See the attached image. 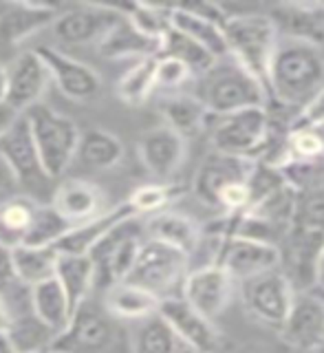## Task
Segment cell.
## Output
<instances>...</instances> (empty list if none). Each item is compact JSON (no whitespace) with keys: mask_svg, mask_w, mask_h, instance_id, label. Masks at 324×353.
Instances as JSON below:
<instances>
[{"mask_svg":"<svg viewBox=\"0 0 324 353\" xmlns=\"http://www.w3.org/2000/svg\"><path fill=\"white\" fill-rule=\"evenodd\" d=\"M324 88L320 47L281 38L270 66V99L294 108L296 115Z\"/></svg>","mask_w":324,"mask_h":353,"instance_id":"cell-1","label":"cell"},{"mask_svg":"<svg viewBox=\"0 0 324 353\" xmlns=\"http://www.w3.org/2000/svg\"><path fill=\"white\" fill-rule=\"evenodd\" d=\"M201 77L203 80L196 97L216 117L247 108H265L270 102V91L234 58L219 60L214 69Z\"/></svg>","mask_w":324,"mask_h":353,"instance_id":"cell-2","label":"cell"},{"mask_svg":"<svg viewBox=\"0 0 324 353\" xmlns=\"http://www.w3.org/2000/svg\"><path fill=\"white\" fill-rule=\"evenodd\" d=\"M225 38L230 58L270 91V66L281 42V33L270 14H232L225 25Z\"/></svg>","mask_w":324,"mask_h":353,"instance_id":"cell-3","label":"cell"},{"mask_svg":"<svg viewBox=\"0 0 324 353\" xmlns=\"http://www.w3.org/2000/svg\"><path fill=\"white\" fill-rule=\"evenodd\" d=\"M33 139L40 152V161L47 179H58L71 165L73 157H77L82 132L77 124L47 104H38L25 113Z\"/></svg>","mask_w":324,"mask_h":353,"instance_id":"cell-4","label":"cell"},{"mask_svg":"<svg viewBox=\"0 0 324 353\" xmlns=\"http://www.w3.org/2000/svg\"><path fill=\"white\" fill-rule=\"evenodd\" d=\"M190 272L192 270H190L188 254L154 239H146L126 283L154 294L159 301H168V298L183 294V285Z\"/></svg>","mask_w":324,"mask_h":353,"instance_id":"cell-5","label":"cell"},{"mask_svg":"<svg viewBox=\"0 0 324 353\" xmlns=\"http://www.w3.org/2000/svg\"><path fill=\"white\" fill-rule=\"evenodd\" d=\"M212 146L219 152L261 161L274 141V121L270 108H247L225 117H216Z\"/></svg>","mask_w":324,"mask_h":353,"instance_id":"cell-6","label":"cell"},{"mask_svg":"<svg viewBox=\"0 0 324 353\" xmlns=\"http://www.w3.org/2000/svg\"><path fill=\"white\" fill-rule=\"evenodd\" d=\"M239 292L247 312L274 329L285 325L298 294L281 268L239 283Z\"/></svg>","mask_w":324,"mask_h":353,"instance_id":"cell-7","label":"cell"},{"mask_svg":"<svg viewBox=\"0 0 324 353\" xmlns=\"http://www.w3.org/2000/svg\"><path fill=\"white\" fill-rule=\"evenodd\" d=\"M126 18L124 7L115 5H75L60 11L53 22L55 38L64 44L102 42L121 20Z\"/></svg>","mask_w":324,"mask_h":353,"instance_id":"cell-8","label":"cell"},{"mask_svg":"<svg viewBox=\"0 0 324 353\" xmlns=\"http://www.w3.org/2000/svg\"><path fill=\"white\" fill-rule=\"evenodd\" d=\"M324 248V232L294 225L281 243V270L292 281L296 292L318 287V265Z\"/></svg>","mask_w":324,"mask_h":353,"instance_id":"cell-9","label":"cell"},{"mask_svg":"<svg viewBox=\"0 0 324 353\" xmlns=\"http://www.w3.org/2000/svg\"><path fill=\"white\" fill-rule=\"evenodd\" d=\"M7 71V93L5 102L11 104L22 115L31 110L33 106L42 104V95L47 93L51 80L49 66L42 60V55L33 51L16 53L5 64Z\"/></svg>","mask_w":324,"mask_h":353,"instance_id":"cell-10","label":"cell"},{"mask_svg":"<svg viewBox=\"0 0 324 353\" xmlns=\"http://www.w3.org/2000/svg\"><path fill=\"white\" fill-rule=\"evenodd\" d=\"M143 232H146V223H139L137 216L121 221L119 225L110 230L97 243V248L88 254L95 261L97 272L99 268H104L113 283L126 281L143 245Z\"/></svg>","mask_w":324,"mask_h":353,"instance_id":"cell-11","label":"cell"},{"mask_svg":"<svg viewBox=\"0 0 324 353\" xmlns=\"http://www.w3.org/2000/svg\"><path fill=\"white\" fill-rule=\"evenodd\" d=\"M159 316L170 325V329L174 331V336L179 338L181 345L223 353V336L216 329L214 320H210L201 312H196L183 296L161 301Z\"/></svg>","mask_w":324,"mask_h":353,"instance_id":"cell-12","label":"cell"},{"mask_svg":"<svg viewBox=\"0 0 324 353\" xmlns=\"http://www.w3.org/2000/svg\"><path fill=\"white\" fill-rule=\"evenodd\" d=\"M42 60L47 62L49 73L53 84L60 88V93L66 95L69 99H75V102H93L104 91L102 77H99L91 66L71 58L53 47H38L36 49Z\"/></svg>","mask_w":324,"mask_h":353,"instance_id":"cell-13","label":"cell"},{"mask_svg":"<svg viewBox=\"0 0 324 353\" xmlns=\"http://www.w3.org/2000/svg\"><path fill=\"white\" fill-rule=\"evenodd\" d=\"M234 285L239 283L232 279L225 268H221V265H203V268H196L188 274L181 296L196 312L214 320L227 309L234 294Z\"/></svg>","mask_w":324,"mask_h":353,"instance_id":"cell-14","label":"cell"},{"mask_svg":"<svg viewBox=\"0 0 324 353\" xmlns=\"http://www.w3.org/2000/svg\"><path fill=\"white\" fill-rule=\"evenodd\" d=\"M278 331L289 347L305 353L324 345V294L298 292L292 312Z\"/></svg>","mask_w":324,"mask_h":353,"instance_id":"cell-15","label":"cell"},{"mask_svg":"<svg viewBox=\"0 0 324 353\" xmlns=\"http://www.w3.org/2000/svg\"><path fill=\"white\" fill-rule=\"evenodd\" d=\"M254 168L252 159L234 157L219 150H212L203 163L199 165L194 176V194L205 205L219 208V196L232 183L247 181Z\"/></svg>","mask_w":324,"mask_h":353,"instance_id":"cell-16","label":"cell"},{"mask_svg":"<svg viewBox=\"0 0 324 353\" xmlns=\"http://www.w3.org/2000/svg\"><path fill=\"white\" fill-rule=\"evenodd\" d=\"M219 265L225 268L236 283H243L252 276L281 268V248L232 234L221 252Z\"/></svg>","mask_w":324,"mask_h":353,"instance_id":"cell-17","label":"cell"},{"mask_svg":"<svg viewBox=\"0 0 324 353\" xmlns=\"http://www.w3.org/2000/svg\"><path fill=\"white\" fill-rule=\"evenodd\" d=\"M60 11L58 5L0 3V49H16L33 33L53 27Z\"/></svg>","mask_w":324,"mask_h":353,"instance_id":"cell-18","label":"cell"},{"mask_svg":"<svg viewBox=\"0 0 324 353\" xmlns=\"http://www.w3.org/2000/svg\"><path fill=\"white\" fill-rule=\"evenodd\" d=\"M188 154V139L172 128L157 126L143 132L139 139V159L154 179H170L181 168Z\"/></svg>","mask_w":324,"mask_h":353,"instance_id":"cell-19","label":"cell"},{"mask_svg":"<svg viewBox=\"0 0 324 353\" xmlns=\"http://www.w3.org/2000/svg\"><path fill=\"white\" fill-rule=\"evenodd\" d=\"M51 205L69 221V223L82 225L102 216L108 212L106 205V194L99 185L86 179H66L58 185V190L53 192Z\"/></svg>","mask_w":324,"mask_h":353,"instance_id":"cell-20","label":"cell"},{"mask_svg":"<svg viewBox=\"0 0 324 353\" xmlns=\"http://www.w3.org/2000/svg\"><path fill=\"white\" fill-rule=\"evenodd\" d=\"M0 157L7 161L18 183H36L40 179H47L36 139H33L31 126L25 115L0 139Z\"/></svg>","mask_w":324,"mask_h":353,"instance_id":"cell-21","label":"cell"},{"mask_svg":"<svg viewBox=\"0 0 324 353\" xmlns=\"http://www.w3.org/2000/svg\"><path fill=\"white\" fill-rule=\"evenodd\" d=\"M281 38L307 44L324 42V3H283L270 9Z\"/></svg>","mask_w":324,"mask_h":353,"instance_id":"cell-22","label":"cell"},{"mask_svg":"<svg viewBox=\"0 0 324 353\" xmlns=\"http://www.w3.org/2000/svg\"><path fill=\"white\" fill-rule=\"evenodd\" d=\"M110 338H113V331H110L108 320L99 316L95 309L82 305L64 334L55 338L53 347L66 353H95L106 349Z\"/></svg>","mask_w":324,"mask_h":353,"instance_id":"cell-23","label":"cell"},{"mask_svg":"<svg viewBox=\"0 0 324 353\" xmlns=\"http://www.w3.org/2000/svg\"><path fill=\"white\" fill-rule=\"evenodd\" d=\"M146 232H148V239H154L170 248L181 250L183 254H188V256L192 259V254L196 252L201 243L203 228L188 214L172 212V210H161V212L152 214L146 221Z\"/></svg>","mask_w":324,"mask_h":353,"instance_id":"cell-24","label":"cell"},{"mask_svg":"<svg viewBox=\"0 0 324 353\" xmlns=\"http://www.w3.org/2000/svg\"><path fill=\"white\" fill-rule=\"evenodd\" d=\"M130 216H137V214L128 201L117 208H110L102 216L88 221V223L75 225L55 248H58L60 254H82V256H88V254L97 248V243L102 241L110 230Z\"/></svg>","mask_w":324,"mask_h":353,"instance_id":"cell-25","label":"cell"},{"mask_svg":"<svg viewBox=\"0 0 324 353\" xmlns=\"http://www.w3.org/2000/svg\"><path fill=\"white\" fill-rule=\"evenodd\" d=\"M31 309L40 323L47 325L55 336L64 334L75 316V309L58 279L31 287Z\"/></svg>","mask_w":324,"mask_h":353,"instance_id":"cell-26","label":"cell"},{"mask_svg":"<svg viewBox=\"0 0 324 353\" xmlns=\"http://www.w3.org/2000/svg\"><path fill=\"white\" fill-rule=\"evenodd\" d=\"M106 312L121 320H146L154 314H159L161 301L154 294L141 290L132 283H110L106 298H104Z\"/></svg>","mask_w":324,"mask_h":353,"instance_id":"cell-27","label":"cell"},{"mask_svg":"<svg viewBox=\"0 0 324 353\" xmlns=\"http://www.w3.org/2000/svg\"><path fill=\"white\" fill-rule=\"evenodd\" d=\"M99 53L106 55V58H135V60H143V58H152V55L161 53V42L152 40L132 25L128 20V16L119 22V25L108 33V36L97 44Z\"/></svg>","mask_w":324,"mask_h":353,"instance_id":"cell-28","label":"cell"},{"mask_svg":"<svg viewBox=\"0 0 324 353\" xmlns=\"http://www.w3.org/2000/svg\"><path fill=\"white\" fill-rule=\"evenodd\" d=\"M159 113L163 117V124L179 132L183 139L194 137L196 132L203 130L207 126V119L212 117L207 106L196 95L165 97L159 106Z\"/></svg>","mask_w":324,"mask_h":353,"instance_id":"cell-29","label":"cell"},{"mask_svg":"<svg viewBox=\"0 0 324 353\" xmlns=\"http://www.w3.org/2000/svg\"><path fill=\"white\" fill-rule=\"evenodd\" d=\"M55 279L60 281L73 309L77 312L82 305H86V298L95 285L97 265L91 256H82V254H60Z\"/></svg>","mask_w":324,"mask_h":353,"instance_id":"cell-30","label":"cell"},{"mask_svg":"<svg viewBox=\"0 0 324 353\" xmlns=\"http://www.w3.org/2000/svg\"><path fill=\"white\" fill-rule=\"evenodd\" d=\"M38 201L29 196H9L0 203V243L9 250L27 245Z\"/></svg>","mask_w":324,"mask_h":353,"instance_id":"cell-31","label":"cell"},{"mask_svg":"<svg viewBox=\"0 0 324 353\" xmlns=\"http://www.w3.org/2000/svg\"><path fill=\"white\" fill-rule=\"evenodd\" d=\"M77 159H80L86 168L93 170H108L124 159V143L117 135L102 128L86 130L80 139V148H77Z\"/></svg>","mask_w":324,"mask_h":353,"instance_id":"cell-32","label":"cell"},{"mask_svg":"<svg viewBox=\"0 0 324 353\" xmlns=\"http://www.w3.org/2000/svg\"><path fill=\"white\" fill-rule=\"evenodd\" d=\"M60 252L58 248H31L22 245L14 250V265L18 281L27 287H36L44 281L55 279Z\"/></svg>","mask_w":324,"mask_h":353,"instance_id":"cell-33","label":"cell"},{"mask_svg":"<svg viewBox=\"0 0 324 353\" xmlns=\"http://www.w3.org/2000/svg\"><path fill=\"white\" fill-rule=\"evenodd\" d=\"M159 55H168V58H174L179 62H183L194 75L210 73L219 62L214 55L203 47V44H199L196 40L185 36V33L176 31L174 27L163 36Z\"/></svg>","mask_w":324,"mask_h":353,"instance_id":"cell-34","label":"cell"},{"mask_svg":"<svg viewBox=\"0 0 324 353\" xmlns=\"http://www.w3.org/2000/svg\"><path fill=\"white\" fill-rule=\"evenodd\" d=\"M157 64L159 55L135 60V64L117 82V97L121 102L128 106H139L146 102L154 88H157Z\"/></svg>","mask_w":324,"mask_h":353,"instance_id":"cell-35","label":"cell"},{"mask_svg":"<svg viewBox=\"0 0 324 353\" xmlns=\"http://www.w3.org/2000/svg\"><path fill=\"white\" fill-rule=\"evenodd\" d=\"M71 230H73V225L51 203H40L36 219H33L27 245H31V248H55Z\"/></svg>","mask_w":324,"mask_h":353,"instance_id":"cell-36","label":"cell"},{"mask_svg":"<svg viewBox=\"0 0 324 353\" xmlns=\"http://www.w3.org/2000/svg\"><path fill=\"white\" fill-rule=\"evenodd\" d=\"M179 338L165 320L154 314L146 320H139L135 331V353H176Z\"/></svg>","mask_w":324,"mask_h":353,"instance_id":"cell-37","label":"cell"},{"mask_svg":"<svg viewBox=\"0 0 324 353\" xmlns=\"http://www.w3.org/2000/svg\"><path fill=\"white\" fill-rule=\"evenodd\" d=\"M124 9L132 25H135L143 36H148L157 42H161L165 33L172 29V7L135 3Z\"/></svg>","mask_w":324,"mask_h":353,"instance_id":"cell-38","label":"cell"},{"mask_svg":"<svg viewBox=\"0 0 324 353\" xmlns=\"http://www.w3.org/2000/svg\"><path fill=\"white\" fill-rule=\"evenodd\" d=\"M181 192V188L176 185H168V183H146L137 188L135 192L130 194L128 203L130 208L135 210V214H157L161 210L168 208V203L172 201V199L179 196Z\"/></svg>","mask_w":324,"mask_h":353,"instance_id":"cell-39","label":"cell"},{"mask_svg":"<svg viewBox=\"0 0 324 353\" xmlns=\"http://www.w3.org/2000/svg\"><path fill=\"white\" fill-rule=\"evenodd\" d=\"M324 154L322 128H294L287 135V163L289 161H320Z\"/></svg>","mask_w":324,"mask_h":353,"instance_id":"cell-40","label":"cell"},{"mask_svg":"<svg viewBox=\"0 0 324 353\" xmlns=\"http://www.w3.org/2000/svg\"><path fill=\"white\" fill-rule=\"evenodd\" d=\"M296 223L324 232V185L303 192L298 199Z\"/></svg>","mask_w":324,"mask_h":353,"instance_id":"cell-41","label":"cell"},{"mask_svg":"<svg viewBox=\"0 0 324 353\" xmlns=\"http://www.w3.org/2000/svg\"><path fill=\"white\" fill-rule=\"evenodd\" d=\"M194 73L188 69L183 62H179L174 58H168V55H159V64H157V86L163 88H179L183 86Z\"/></svg>","mask_w":324,"mask_h":353,"instance_id":"cell-42","label":"cell"},{"mask_svg":"<svg viewBox=\"0 0 324 353\" xmlns=\"http://www.w3.org/2000/svg\"><path fill=\"white\" fill-rule=\"evenodd\" d=\"M22 287L14 265V250L0 243V301H7L11 294H16Z\"/></svg>","mask_w":324,"mask_h":353,"instance_id":"cell-43","label":"cell"},{"mask_svg":"<svg viewBox=\"0 0 324 353\" xmlns=\"http://www.w3.org/2000/svg\"><path fill=\"white\" fill-rule=\"evenodd\" d=\"M294 128H324V88L294 117L289 130Z\"/></svg>","mask_w":324,"mask_h":353,"instance_id":"cell-44","label":"cell"},{"mask_svg":"<svg viewBox=\"0 0 324 353\" xmlns=\"http://www.w3.org/2000/svg\"><path fill=\"white\" fill-rule=\"evenodd\" d=\"M20 117H22L20 110H16L11 104H7L5 99L0 102V139H3L11 128H14V124Z\"/></svg>","mask_w":324,"mask_h":353,"instance_id":"cell-45","label":"cell"},{"mask_svg":"<svg viewBox=\"0 0 324 353\" xmlns=\"http://www.w3.org/2000/svg\"><path fill=\"white\" fill-rule=\"evenodd\" d=\"M18 181H16V176L14 172H11V168L7 165V161L0 157V190H11Z\"/></svg>","mask_w":324,"mask_h":353,"instance_id":"cell-46","label":"cell"},{"mask_svg":"<svg viewBox=\"0 0 324 353\" xmlns=\"http://www.w3.org/2000/svg\"><path fill=\"white\" fill-rule=\"evenodd\" d=\"M0 353H22L14 338L9 336V331H0Z\"/></svg>","mask_w":324,"mask_h":353,"instance_id":"cell-47","label":"cell"},{"mask_svg":"<svg viewBox=\"0 0 324 353\" xmlns=\"http://www.w3.org/2000/svg\"><path fill=\"white\" fill-rule=\"evenodd\" d=\"M9 327H11V316L7 312L5 303L0 301V331H9Z\"/></svg>","mask_w":324,"mask_h":353,"instance_id":"cell-48","label":"cell"},{"mask_svg":"<svg viewBox=\"0 0 324 353\" xmlns=\"http://www.w3.org/2000/svg\"><path fill=\"white\" fill-rule=\"evenodd\" d=\"M7 93V71H5V64L0 62V102L5 99Z\"/></svg>","mask_w":324,"mask_h":353,"instance_id":"cell-49","label":"cell"},{"mask_svg":"<svg viewBox=\"0 0 324 353\" xmlns=\"http://www.w3.org/2000/svg\"><path fill=\"white\" fill-rule=\"evenodd\" d=\"M318 287L324 294V248H322V256H320V265H318Z\"/></svg>","mask_w":324,"mask_h":353,"instance_id":"cell-50","label":"cell"},{"mask_svg":"<svg viewBox=\"0 0 324 353\" xmlns=\"http://www.w3.org/2000/svg\"><path fill=\"white\" fill-rule=\"evenodd\" d=\"M176 353H219V351H203V349H194V347H188L179 342V351Z\"/></svg>","mask_w":324,"mask_h":353,"instance_id":"cell-51","label":"cell"},{"mask_svg":"<svg viewBox=\"0 0 324 353\" xmlns=\"http://www.w3.org/2000/svg\"><path fill=\"white\" fill-rule=\"evenodd\" d=\"M40 353H66V351H62V349H55V347H51V349H44V351H40Z\"/></svg>","mask_w":324,"mask_h":353,"instance_id":"cell-52","label":"cell"},{"mask_svg":"<svg viewBox=\"0 0 324 353\" xmlns=\"http://www.w3.org/2000/svg\"><path fill=\"white\" fill-rule=\"evenodd\" d=\"M309 353H324V345H320L318 349H314V351H309Z\"/></svg>","mask_w":324,"mask_h":353,"instance_id":"cell-53","label":"cell"}]
</instances>
